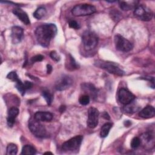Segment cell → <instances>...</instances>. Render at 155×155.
I'll return each mask as SVG.
<instances>
[{"label":"cell","mask_w":155,"mask_h":155,"mask_svg":"<svg viewBox=\"0 0 155 155\" xmlns=\"http://www.w3.org/2000/svg\"><path fill=\"white\" fill-rule=\"evenodd\" d=\"M57 31V27L54 24H44L38 26L35 31L38 42L42 47H48L51 40L56 36Z\"/></svg>","instance_id":"1"},{"label":"cell","mask_w":155,"mask_h":155,"mask_svg":"<svg viewBox=\"0 0 155 155\" xmlns=\"http://www.w3.org/2000/svg\"><path fill=\"white\" fill-rule=\"evenodd\" d=\"M98 41V36L93 31L87 30L82 34V41L84 48L87 51L94 49L97 46Z\"/></svg>","instance_id":"2"},{"label":"cell","mask_w":155,"mask_h":155,"mask_svg":"<svg viewBox=\"0 0 155 155\" xmlns=\"http://www.w3.org/2000/svg\"><path fill=\"white\" fill-rule=\"evenodd\" d=\"M83 139L81 135L76 136L65 142L62 145V150L66 153H77L79 150Z\"/></svg>","instance_id":"3"},{"label":"cell","mask_w":155,"mask_h":155,"mask_svg":"<svg viewBox=\"0 0 155 155\" xmlns=\"http://www.w3.org/2000/svg\"><path fill=\"white\" fill-rule=\"evenodd\" d=\"M94 65L96 67H98L101 68L106 70L111 74H113L120 76H122L124 74V71L121 68H120V67L117 64L113 62L97 60L95 62Z\"/></svg>","instance_id":"4"},{"label":"cell","mask_w":155,"mask_h":155,"mask_svg":"<svg viewBox=\"0 0 155 155\" xmlns=\"http://www.w3.org/2000/svg\"><path fill=\"white\" fill-rule=\"evenodd\" d=\"M96 12L94 6L88 4H82L75 5L71 10L72 14L75 16H84L91 15Z\"/></svg>","instance_id":"5"},{"label":"cell","mask_w":155,"mask_h":155,"mask_svg":"<svg viewBox=\"0 0 155 155\" xmlns=\"http://www.w3.org/2000/svg\"><path fill=\"white\" fill-rule=\"evenodd\" d=\"M28 128L31 133L38 137H44L47 136V131L45 128L36 120L34 117L31 118L28 120Z\"/></svg>","instance_id":"6"},{"label":"cell","mask_w":155,"mask_h":155,"mask_svg":"<svg viewBox=\"0 0 155 155\" xmlns=\"http://www.w3.org/2000/svg\"><path fill=\"white\" fill-rule=\"evenodd\" d=\"M134 15L137 19L143 21H150L153 16L151 10L144 5H137L134 8Z\"/></svg>","instance_id":"7"},{"label":"cell","mask_w":155,"mask_h":155,"mask_svg":"<svg viewBox=\"0 0 155 155\" xmlns=\"http://www.w3.org/2000/svg\"><path fill=\"white\" fill-rule=\"evenodd\" d=\"M114 41L116 48L120 51L128 52L133 48V44L120 35H115Z\"/></svg>","instance_id":"8"},{"label":"cell","mask_w":155,"mask_h":155,"mask_svg":"<svg viewBox=\"0 0 155 155\" xmlns=\"http://www.w3.org/2000/svg\"><path fill=\"white\" fill-rule=\"evenodd\" d=\"M99 112L94 107H90L88 110V119L87 125L90 128H95L98 124Z\"/></svg>","instance_id":"9"},{"label":"cell","mask_w":155,"mask_h":155,"mask_svg":"<svg viewBox=\"0 0 155 155\" xmlns=\"http://www.w3.org/2000/svg\"><path fill=\"white\" fill-rule=\"evenodd\" d=\"M73 80L68 75H62L55 83V88L58 91H63L68 88L72 84Z\"/></svg>","instance_id":"10"},{"label":"cell","mask_w":155,"mask_h":155,"mask_svg":"<svg viewBox=\"0 0 155 155\" xmlns=\"http://www.w3.org/2000/svg\"><path fill=\"white\" fill-rule=\"evenodd\" d=\"M135 96L125 88H121L118 92V99L123 105H127L135 99Z\"/></svg>","instance_id":"11"},{"label":"cell","mask_w":155,"mask_h":155,"mask_svg":"<svg viewBox=\"0 0 155 155\" xmlns=\"http://www.w3.org/2000/svg\"><path fill=\"white\" fill-rule=\"evenodd\" d=\"M24 35V30L19 26H13L12 28L11 38L13 44H18L20 42Z\"/></svg>","instance_id":"12"},{"label":"cell","mask_w":155,"mask_h":155,"mask_svg":"<svg viewBox=\"0 0 155 155\" xmlns=\"http://www.w3.org/2000/svg\"><path fill=\"white\" fill-rule=\"evenodd\" d=\"M19 114V109L15 107H11L8 111L7 122L8 127H12L15 122V118Z\"/></svg>","instance_id":"13"},{"label":"cell","mask_w":155,"mask_h":155,"mask_svg":"<svg viewBox=\"0 0 155 155\" xmlns=\"http://www.w3.org/2000/svg\"><path fill=\"white\" fill-rule=\"evenodd\" d=\"M33 117L39 122H50L53 119V114L47 111H37Z\"/></svg>","instance_id":"14"},{"label":"cell","mask_w":155,"mask_h":155,"mask_svg":"<svg viewBox=\"0 0 155 155\" xmlns=\"http://www.w3.org/2000/svg\"><path fill=\"white\" fill-rule=\"evenodd\" d=\"M155 110L151 105H147L139 113V116L142 118L148 119L154 116Z\"/></svg>","instance_id":"15"},{"label":"cell","mask_w":155,"mask_h":155,"mask_svg":"<svg viewBox=\"0 0 155 155\" xmlns=\"http://www.w3.org/2000/svg\"><path fill=\"white\" fill-rule=\"evenodd\" d=\"M81 85H82V89L85 92L87 93V95L88 96L90 95L91 96H92L93 99H95L97 97V90L93 84L90 83H84Z\"/></svg>","instance_id":"16"},{"label":"cell","mask_w":155,"mask_h":155,"mask_svg":"<svg viewBox=\"0 0 155 155\" xmlns=\"http://www.w3.org/2000/svg\"><path fill=\"white\" fill-rule=\"evenodd\" d=\"M13 13L19 18L20 21H21L25 25H28L30 24V19L27 14L21 8H15L13 10Z\"/></svg>","instance_id":"17"},{"label":"cell","mask_w":155,"mask_h":155,"mask_svg":"<svg viewBox=\"0 0 155 155\" xmlns=\"http://www.w3.org/2000/svg\"><path fill=\"white\" fill-rule=\"evenodd\" d=\"M36 153V150L31 145H25L23 147L21 151V154L33 155Z\"/></svg>","instance_id":"18"},{"label":"cell","mask_w":155,"mask_h":155,"mask_svg":"<svg viewBox=\"0 0 155 155\" xmlns=\"http://www.w3.org/2000/svg\"><path fill=\"white\" fill-rule=\"evenodd\" d=\"M47 14V10L45 8L40 7L38 8L33 13V16L37 19H41L43 18Z\"/></svg>","instance_id":"19"},{"label":"cell","mask_w":155,"mask_h":155,"mask_svg":"<svg viewBox=\"0 0 155 155\" xmlns=\"http://www.w3.org/2000/svg\"><path fill=\"white\" fill-rule=\"evenodd\" d=\"M112 127V124L111 123H106L101 128L100 131V136L101 137H105L108 136L110 130Z\"/></svg>","instance_id":"20"},{"label":"cell","mask_w":155,"mask_h":155,"mask_svg":"<svg viewBox=\"0 0 155 155\" xmlns=\"http://www.w3.org/2000/svg\"><path fill=\"white\" fill-rule=\"evenodd\" d=\"M18 153V147L15 143H9L7 147V155H15Z\"/></svg>","instance_id":"21"},{"label":"cell","mask_w":155,"mask_h":155,"mask_svg":"<svg viewBox=\"0 0 155 155\" xmlns=\"http://www.w3.org/2000/svg\"><path fill=\"white\" fill-rule=\"evenodd\" d=\"M42 96L45 99V100L47 102V104L48 105H50L53 101V94L48 90H44L42 91Z\"/></svg>","instance_id":"22"},{"label":"cell","mask_w":155,"mask_h":155,"mask_svg":"<svg viewBox=\"0 0 155 155\" xmlns=\"http://www.w3.org/2000/svg\"><path fill=\"white\" fill-rule=\"evenodd\" d=\"M130 102V104L125 105L124 107V110L128 113H132L134 112H136L137 110H139V107H137V105L134 104H131Z\"/></svg>","instance_id":"23"},{"label":"cell","mask_w":155,"mask_h":155,"mask_svg":"<svg viewBox=\"0 0 155 155\" xmlns=\"http://www.w3.org/2000/svg\"><path fill=\"white\" fill-rule=\"evenodd\" d=\"M119 6L120 8L123 10H131L133 7H135L136 5H131L130 4L129 2H125V1H120L119 2Z\"/></svg>","instance_id":"24"},{"label":"cell","mask_w":155,"mask_h":155,"mask_svg":"<svg viewBox=\"0 0 155 155\" xmlns=\"http://www.w3.org/2000/svg\"><path fill=\"white\" fill-rule=\"evenodd\" d=\"M141 143V139L138 137H134L131 142V147L133 149L138 148Z\"/></svg>","instance_id":"25"},{"label":"cell","mask_w":155,"mask_h":155,"mask_svg":"<svg viewBox=\"0 0 155 155\" xmlns=\"http://www.w3.org/2000/svg\"><path fill=\"white\" fill-rule=\"evenodd\" d=\"M79 103L82 105H87L90 102V97L87 94L81 96L79 99Z\"/></svg>","instance_id":"26"},{"label":"cell","mask_w":155,"mask_h":155,"mask_svg":"<svg viewBox=\"0 0 155 155\" xmlns=\"http://www.w3.org/2000/svg\"><path fill=\"white\" fill-rule=\"evenodd\" d=\"M7 79H10L11 81H14L15 82H18L20 80L19 79V78H18V74H16V73L15 71H11V72H10L7 74Z\"/></svg>","instance_id":"27"},{"label":"cell","mask_w":155,"mask_h":155,"mask_svg":"<svg viewBox=\"0 0 155 155\" xmlns=\"http://www.w3.org/2000/svg\"><path fill=\"white\" fill-rule=\"evenodd\" d=\"M69 66L70 67V68H71V70H74V69H77L79 67L78 64L76 63V62L75 61L74 59L73 58V57L71 55L69 54Z\"/></svg>","instance_id":"28"},{"label":"cell","mask_w":155,"mask_h":155,"mask_svg":"<svg viewBox=\"0 0 155 155\" xmlns=\"http://www.w3.org/2000/svg\"><path fill=\"white\" fill-rule=\"evenodd\" d=\"M44 56L41 54H37L31 58V62L32 63H35L36 62H41L44 59Z\"/></svg>","instance_id":"29"},{"label":"cell","mask_w":155,"mask_h":155,"mask_svg":"<svg viewBox=\"0 0 155 155\" xmlns=\"http://www.w3.org/2000/svg\"><path fill=\"white\" fill-rule=\"evenodd\" d=\"M68 25L70 28H72L76 30L80 28V25L78 24V22H77L76 21H74V20L70 21Z\"/></svg>","instance_id":"30"},{"label":"cell","mask_w":155,"mask_h":155,"mask_svg":"<svg viewBox=\"0 0 155 155\" xmlns=\"http://www.w3.org/2000/svg\"><path fill=\"white\" fill-rule=\"evenodd\" d=\"M50 57L52 59H53L55 61H59L60 60V56H59V54H58V53L56 51H52L50 52Z\"/></svg>","instance_id":"31"},{"label":"cell","mask_w":155,"mask_h":155,"mask_svg":"<svg viewBox=\"0 0 155 155\" xmlns=\"http://www.w3.org/2000/svg\"><path fill=\"white\" fill-rule=\"evenodd\" d=\"M24 88L25 89L27 90H28L30 88H31L33 86V84L30 82V81H25L24 83Z\"/></svg>","instance_id":"32"},{"label":"cell","mask_w":155,"mask_h":155,"mask_svg":"<svg viewBox=\"0 0 155 155\" xmlns=\"http://www.w3.org/2000/svg\"><path fill=\"white\" fill-rule=\"evenodd\" d=\"M102 117H103L105 119H107V120H109L110 118V116L108 115V114L107 112H105V111L102 113Z\"/></svg>","instance_id":"33"},{"label":"cell","mask_w":155,"mask_h":155,"mask_svg":"<svg viewBox=\"0 0 155 155\" xmlns=\"http://www.w3.org/2000/svg\"><path fill=\"white\" fill-rule=\"evenodd\" d=\"M52 71V67L50 65V64H48L47 65V73L48 74H50Z\"/></svg>","instance_id":"34"},{"label":"cell","mask_w":155,"mask_h":155,"mask_svg":"<svg viewBox=\"0 0 155 155\" xmlns=\"http://www.w3.org/2000/svg\"><path fill=\"white\" fill-rule=\"evenodd\" d=\"M65 107L64 105H62V106H61L60 108H59V111H60L61 113L64 112V111H65Z\"/></svg>","instance_id":"35"},{"label":"cell","mask_w":155,"mask_h":155,"mask_svg":"<svg viewBox=\"0 0 155 155\" xmlns=\"http://www.w3.org/2000/svg\"><path fill=\"white\" fill-rule=\"evenodd\" d=\"M53 154V153H51V152H45V153H44V154Z\"/></svg>","instance_id":"36"}]
</instances>
